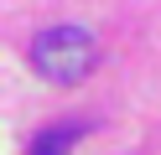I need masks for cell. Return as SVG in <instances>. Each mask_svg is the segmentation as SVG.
Masks as SVG:
<instances>
[{"label":"cell","mask_w":161,"mask_h":155,"mask_svg":"<svg viewBox=\"0 0 161 155\" xmlns=\"http://www.w3.org/2000/svg\"><path fill=\"white\" fill-rule=\"evenodd\" d=\"M83 129L88 124H52V129H42L31 140V155H68V145H78Z\"/></svg>","instance_id":"cell-2"},{"label":"cell","mask_w":161,"mask_h":155,"mask_svg":"<svg viewBox=\"0 0 161 155\" xmlns=\"http://www.w3.org/2000/svg\"><path fill=\"white\" fill-rule=\"evenodd\" d=\"M94 62H99V47H94V36L83 26H47L31 41V72L57 83V88L83 83L94 72Z\"/></svg>","instance_id":"cell-1"}]
</instances>
